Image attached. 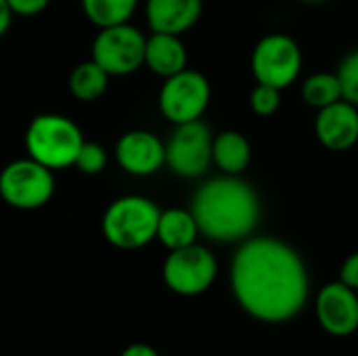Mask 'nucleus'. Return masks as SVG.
I'll use <instances>...</instances> for the list:
<instances>
[{
  "label": "nucleus",
  "mask_w": 358,
  "mask_h": 356,
  "mask_svg": "<svg viewBox=\"0 0 358 356\" xmlns=\"http://www.w3.org/2000/svg\"><path fill=\"white\" fill-rule=\"evenodd\" d=\"M231 292L252 319L287 323L308 302V269L289 243L266 235L248 237L231 260Z\"/></svg>",
  "instance_id": "nucleus-1"
},
{
  "label": "nucleus",
  "mask_w": 358,
  "mask_h": 356,
  "mask_svg": "<svg viewBox=\"0 0 358 356\" xmlns=\"http://www.w3.org/2000/svg\"><path fill=\"white\" fill-rule=\"evenodd\" d=\"M199 233L218 243H241L260 222V197L256 189L235 174L203 183L191 201Z\"/></svg>",
  "instance_id": "nucleus-2"
},
{
  "label": "nucleus",
  "mask_w": 358,
  "mask_h": 356,
  "mask_svg": "<svg viewBox=\"0 0 358 356\" xmlns=\"http://www.w3.org/2000/svg\"><path fill=\"white\" fill-rule=\"evenodd\" d=\"M84 141L82 128L71 118L61 113H40L31 118L23 136L27 157L50 168L52 172L71 168Z\"/></svg>",
  "instance_id": "nucleus-3"
},
{
  "label": "nucleus",
  "mask_w": 358,
  "mask_h": 356,
  "mask_svg": "<svg viewBox=\"0 0 358 356\" xmlns=\"http://www.w3.org/2000/svg\"><path fill=\"white\" fill-rule=\"evenodd\" d=\"M162 210L143 195H124L113 199L101 218V231L109 245L134 252L149 245L157 237Z\"/></svg>",
  "instance_id": "nucleus-4"
},
{
  "label": "nucleus",
  "mask_w": 358,
  "mask_h": 356,
  "mask_svg": "<svg viewBox=\"0 0 358 356\" xmlns=\"http://www.w3.org/2000/svg\"><path fill=\"white\" fill-rule=\"evenodd\" d=\"M55 195V174L31 157L15 159L0 170V199L23 212L40 210Z\"/></svg>",
  "instance_id": "nucleus-5"
},
{
  "label": "nucleus",
  "mask_w": 358,
  "mask_h": 356,
  "mask_svg": "<svg viewBox=\"0 0 358 356\" xmlns=\"http://www.w3.org/2000/svg\"><path fill=\"white\" fill-rule=\"evenodd\" d=\"M147 36L130 21L101 27L90 46V59L96 61L111 78L130 76L145 65Z\"/></svg>",
  "instance_id": "nucleus-6"
},
{
  "label": "nucleus",
  "mask_w": 358,
  "mask_h": 356,
  "mask_svg": "<svg viewBox=\"0 0 358 356\" xmlns=\"http://www.w3.org/2000/svg\"><path fill=\"white\" fill-rule=\"evenodd\" d=\"M218 277V262L216 256L199 243L172 250L168 252L164 266H162V279L170 292L176 296L193 298L208 292Z\"/></svg>",
  "instance_id": "nucleus-7"
},
{
  "label": "nucleus",
  "mask_w": 358,
  "mask_h": 356,
  "mask_svg": "<svg viewBox=\"0 0 358 356\" xmlns=\"http://www.w3.org/2000/svg\"><path fill=\"white\" fill-rule=\"evenodd\" d=\"M212 99V88L208 78L195 69H182L164 80L159 88L157 105L162 115L178 126L187 122L201 120Z\"/></svg>",
  "instance_id": "nucleus-8"
},
{
  "label": "nucleus",
  "mask_w": 358,
  "mask_h": 356,
  "mask_svg": "<svg viewBox=\"0 0 358 356\" xmlns=\"http://www.w3.org/2000/svg\"><path fill=\"white\" fill-rule=\"evenodd\" d=\"M300 71L302 50L292 36L268 34L254 46L252 73L256 82L283 90L298 80Z\"/></svg>",
  "instance_id": "nucleus-9"
},
{
  "label": "nucleus",
  "mask_w": 358,
  "mask_h": 356,
  "mask_svg": "<svg viewBox=\"0 0 358 356\" xmlns=\"http://www.w3.org/2000/svg\"><path fill=\"white\" fill-rule=\"evenodd\" d=\"M212 130L201 120L178 124L166 143V166L180 178H199L212 164Z\"/></svg>",
  "instance_id": "nucleus-10"
},
{
  "label": "nucleus",
  "mask_w": 358,
  "mask_h": 356,
  "mask_svg": "<svg viewBox=\"0 0 358 356\" xmlns=\"http://www.w3.org/2000/svg\"><path fill=\"white\" fill-rule=\"evenodd\" d=\"M315 317L321 329L334 338H348L358 332V292L342 281L327 283L315 298Z\"/></svg>",
  "instance_id": "nucleus-11"
},
{
  "label": "nucleus",
  "mask_w": 358,
  "mask_h": 356,
  "mask_svg": "<svg viewBox=\"0 0 358 356\" xmlns=\"http://www.w3.org/2000/svg\"><path fill=\"white\" fill-rule=\"evenodd\" d=\"M115 162L130 176H151L166 166V143L149 130H128L115 143Z\"/></svg>",
  "instance_id": "nucleus-12"
},
{
  "label": "nucleus",
  "mask_w": 358,
  "mask_h": 356,
  "mask_svg": "<svg viewBox=\"0 0 358 356\" xmlns=\"http://www.w3.org/2000/svg\"><path fill=\"white\" fill-rule=\"evenodd\" d=\"M319 143L329 151H348L358 143V107L348 101H338L319 109L315 122Z\"/></svg>",
  "instance_id": "nucleus-13"
},
{
  "label": "nucleus",
  "mask_w": 358,
  "mask_h": 356,
  "mask_svg": "<svg viewBox=\"0 0 358 356\" xmlns=\"http://www.w3.org/2000/svg\"><path fill=\"white\" fill-rule=\"evenodd\" d=\"M203 10V0H147L145 17L151 31L185 34L191 29Z\"/></svg>",
  "instance_id": "nucleus-14"
},
{
  "label": "nucleus",
  "mask_w": 358,
  "mask_h": 356,
  "mask_svg": "<svg viewBox=\"0 0 358 356\" xmlns=\"http://www.w3.org/2000/svg\"><path fill=\"white\" fill-rule=\"evenodd\" d=\"M187 46L176 34L151 31L145 46V65L159 78H170L187 69Z\"/></svg>",
  "instance_id": "nucleus-15"
},
{
  "label": "nucleus",
  "mask_w": 358,
  "mask_h": 356,
  "mask_svg": "<svg viewBox=\"0 0 358 356\" xmlns=\"http://www.w3.org/2000/svg\"><path fill=\"white\" fill-rule=\"evenodd\" d=\"M201 233H199L197 220H195V216H193L191 210H182V208L162 210L159 222H157V237L155 239L168 252L197 243V237Z\"/></svg>",
  "instance_id": "nucleus-16"
},
{
  "label": "nucleus",
  "mask_w": 358,
  "mask_h": 356,
  "mask_svg": "<svg viewBox=\"0 0 358 356\" xmlns=\"http://www.w3.org/2000/svg\"><path fill=\"white\" fill-rule=\"evenodd\" d=\"M252 159V145L245 134L237 130H224L214 136L212 143V162L224 172L239 176Z\"/></svg>",
  "instance_id": "nucleus-17"
},
{
  "label": "nucleus",
  "mask_w": 358,
  "mask_h": 356,
  "mask_svg": "<svg viewBox=\"0 0 358 356\" xmlns=\"http://www.w3.org/2000/svg\"><path fill=\"white\" fill-rule=\"evenodd\" d=\"M109 73L92 59L78 63L71 73H69V92L73 94V99L82 101V103H92L99 101L109 86Z\"/></svg>",
  "instance_id": "nucleus-18"
},
{
  "label": "nucleus",
  "mask_w": 358,
  "mask_h": 356,
  "mask_svg": "<svg viewBox=\"0 0 358 356\" xmlns=\"http://www.w3.org/2000/svg\"><path fill=\"white\" fill-rule=\"evenodd\" d=\"M136 6L138 0H82V10L86 19L99 29L128 23Z\"/></svg>",
  "instance_id": "nucleus-19"
},
{
  "label": "nucleus",
  "mask_w": 358,
  "mask_h": 356,
  "mask_svg": "<svg viewBox=\"0 0 358 356\" xmlns=\"http://www.w3.org/2000/svg\"><path fill=\"white\" fill-rule=\"evenodd\" d=\"M302 99L306 105L315 107V109H323L329 107L338 101H342V84L338 73H313L310 78L304 80L302 84Z\"/></svg>",
  "instance_id": "nucleus-20"
},
{
  "label": "nucleus",
  "mask_w": 358,
  "mask_h": 356,
  "mask_svg": "<svg viewBox=\"0 0 358 356\" xmlns=\"http://www.w3.org/2000/svg\"><path fill=\"white\" fill-rule=\"evenodd\" d=\"M107 162H109V157H107V151H105L103 145L84 141V145H82V149H80V153L76 157L73 168H78L86 176H96L107 168Z\"/></svg>",
  "instance_id": "nucleus-21"
},
{
  "label": "nucleus",
  "mask_w": 358,
  "mask_h": 356,
  "mask_svg": "<svg viewBox=\"0 0 358 356\" xmlns=\"http://www.w3.org/2000/svg\"><path fill=\"white\" fill-rule=\"evenodd\" d=\"M336 73L342 84L344 101L358 107V50H352L344 57V61L340 63Z\"/></svg>",
  "instance_id": "nucleus-22"
},
{
  "label": "nucleus",
  "mask_w": 358,
  "mask_h": 356,
  "mask_svg": "<svg viewBox=\"0 0 358 356\" xmlns=\"http://www.w3.org/2000/svg\"><path fill=\"white\" fill-rule=\"evenodd\" d=\"M250 107L258 115H273L281 107V90L268 84H260L250 94Z\"/></svg>",
  "instance_id": "nucleus-23"
},
{
  "label": "nucleus",
  "mask_w": 358,
  "mask_h": 356,
  "mask_svg": "<svg viewBox=\"0 0 358 356\" xmlns=\"http://www.w3.org/2000/svg\"><path fill=\"white\" fill-rule=\"evenodd\" d=\"M15 17H34L48 8L50 0H6Z\"/></svg>",
  "instance_id": "nucleus-24"
},
{
  "label": "nucleus",
  "mask_w": 358,
  "mask_h": 356,
  "mask_svg": "<svg viewBox=\"0 0 358 356\" xmlns=\"http://www.w3.org/2000/svg\"><path fill=\"white\" fill-rule=\"evenodd\" d=\"M340 281H342L344 285H348L350 290L358 292V252L350 254V256L342 262Z\"/></svg>",
  "instance_id": "nucleus-25"
},
{
  "label": "nucleus",
  "mask_w": 358,
  "mask_h": 356,
  "mask_svg": "<svg viewBox=\"0 0 358 356\" xmlns=\"http://www.w3.org/2000/svg\"><path fill=\"white\" fill-rule=\"evenodd\" d=\"M120 356H159V353L153 348V346H149V344H143V342H134V344H130V346H126Z\"/></svg>",
  "instance_id": "nucleus-26"
},
{
  "label": "nucleus",
  "mask_w": 358,
  "mask_h": 356,
  "mask_svg": "<svg viewBox=\"0 0 358 356\" xmlns=\"http://www.w3.org/2000/svg\"><path fill=\"white\" fill-rule=\"evenodd\" d=\"M13 10H10V6H8V2L6 0H0V38L10 29V23H13Z\"/></svg>",
  "instance_id": "nucleus-27"
},
{
  "label": "nucleus",
  "mask_w": 358,
  "mask_h": 356,
  "mask_svg": "<svg viewBox=\"0 0 358 356\" xmlns=\"http://www.w3.org/2000/svg\"><path fill=\"white\" fill-rule=\"evenodd\" d=\"M302 2H310V4H319V2H325V0H302Z\"/></svg>",
  "instance_id": "nucleus-28"
}]
</instances>
